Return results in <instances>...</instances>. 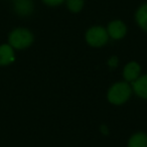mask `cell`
I'll return each mask as SVG.
<instances>
[{
    "instance_id": "1",
    "label": "cell",
    "mask_w": 147,
    "mask_h": 147,
    "mask_svg": "<svg viewBox=\"0 0 147 147\" xmlns=\"http://www.w3.org/2000/svg\"><path fill=\"white\" fill-rule=\"evenodd\" d=\"M131 95V88L127 83L121 82L115 84L112 88L109 90L108 100L112 104L121 105L126 102Z\"/></svg>"
},
{
    "instance_id": "14",
    "label": "cell",
    "mask_w": 147,
    "mask_h": 147,
    "mask_svg": "<svg viewBox=\"0 0 147 147\" xmlns=\"http://www.w3.org/2000/svg\"><path fill=\"white\" fill-rule=\"evenodd\" d=\"M101 131H102L103 133H105V134H108V128H107L106 126H102L101 127Z\"/></svg>"
},
{
    "instance_id": "8",
    "label": "cell",
    "mask_w": 147,
    "mask_h": 147,
    "mask_svg": "<svg viewBox=\"0 0 147 147\" xmlns=\"http://www.w3.org/2000/svg\"><path fill=\"white\" fill-rule=\"evenodd\" d=\"M133 90L139 97L147 99V75L140 77L133 82Z\"/></svg>"
},
{
    "instance_id": "11",
    "label": "cell",
    "mask_w": 147,
    "mask_h": 147,
    "mask_svg": "<svg viewBox=\"0 0 147 147\" xmlns=\"http://www.w3.org/2000/svg\"><path fill=\"white\" fill-rule=\"evenodd\" d=\"M67 5L73 12H79L84 6V0H67Z\"/></svg>"
},
{
    "instance_id": "12",
    "label": "cell",
    "mask_w": 147,
    "mask_h": 147,
    "mask_svg": "<svg viewBox=\"0 0 147 147\" xmlns=\"http://www.w3.org/2000/svg\"><path fill=\"white\" fill-rule=\"evenodd\" d=\"M63 1V0H43V2L47 3V5H51V6L61 4Z\"/></svg>"
},
{
    "instance_id": "4",
    "label": "cell",
    "mask_w": 147,
    "mask_h": 147,
    "mask_svg": "<svg viewBox=\"0 0 147 147\" xmlns=\"http://www.w3.org/2000/svg\"><path fill=\"white\" fill-rule=\"evenodd\" d=\"M108 34L114 39H120L126 34V26L120 20L112 21L108 25Z\"/></svg>"
},
{
    "instance_id": "3",
    "label": "cell",
    "mask_w": 147,
    "mask_h": 147,
    "mask_svg": "<svg viewBox=\"0 0 147 147\" xmlns=\"http://www.w3.org/2000/svg\"><path fill=\"white\" fill-rule=\"evenodd\" d=\"M86 39L92 47H102L108 40V32L101 26H94L87 31Z\"/></svg>"
},
{
    "instance_id": "10",
    "label": "cell",
    "mask_w": 147,
    "mask_h": 147,
    "mask_svg": "<svg viewBox=\"0 0 147 147\" xmlns=\"http://www.w3.org/2000/svg\"><path fill=\"white\" fill-rule=\"evenodd\" d=\"M136 20L139 26L147 31V4H144L138 9L136 13Z\"/></svg>"
},
{
    "instance_id": "13",
    "label": "cell",
    "mask_w": 147,
    "mask_h": 147,
    "mask_svg": "<svg viewBox=\"0 0 147 147\" xmlns=\"http://www.w3.org/2000/svg\"><path fill=\"white\" fill-rule=\"evenodd\" d=\"M108 63H109V65H111V67H116L117 63H118V59H117V57H111V59H109Z\"/></svg>"
},
{
    "instance_id": "9",
    "label": "cell",
    "mask_w": 147,
    "mask_h": 147,
    "mask_svg": "<svg viewBox=\"0 0 147 147\" xmlns=\"http://www.w3.org/2000/svg\"><path fill=\"white\" fill-rule=\"evenodd\" d=\"M129 147H147V135L144 133H136L130 138Z\"/></svg>"
},
{
    "instance_id": "2",
    "label": "cell",
    "mask_w": 147,
    "mask_h": 147,
    "mask_svg": "<svg viewBox=\"0 0 147 147\" xmlns=\"http://www.w3.org/2000/svg\"><path fill=\"white\" fill-rule=\"evenodd\" d=\"M33 40V36L29 30L25 28H17L9 35V43L11 47L22 49L29 47Z\"/></svg>"
},
{
    "instance_id": "5",
    "label": "cell",
    "mask_w": 147,
    "mask_h": 147,
    "mask_svg": "<svg viewBox=\"0 0 147 147\" xmlns=\"http://www.w3.org/2000/svg\"><path fill=\"white\" fill-rule=\"evenodd\" d=\"M139 74H140V65L135 61H131L128 65H126L123 71V76L125 80L128 82L136 81L139 77Z\"/></svg>"
},
{
    "instance_id": "6",
    "label": "cell",
    "mask_w": 147,
    "mask_h": 147,
    "mask_svg": "<svg viewBox=\"0 0 147 147\" xmlns=\"http://www.w3.org/2000/svg\"><path fill=\"white\" fill-rule=\"evenodd\" d=\"M14 9L17 14L26 16L32 12L33 3L31 0H14Z\"/></svg>"
},
{
    "instance_id": "7",
    "label": "cell",
    "mask_w": 147,
    "mask_h": 147,
    "mask_svg": "<svg viewBox=\"0 0 147 147\" xmlns=\"http://www.w3.org/2000/svg\"><path fill=\"white\" fill-rule=\"evenodd\" d=\"M14 61V53L9 45H3L0 47V65H10Z\"/></svg>"
}]
</instances>
